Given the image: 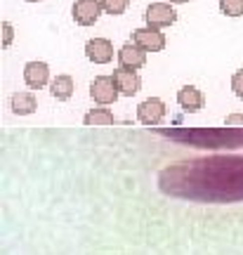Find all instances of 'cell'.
Here are the masks:
<instances>
[{"label": "cell", "mask_w": 243, "mask_h": 255, "mask_svg": "<svg viewBox=\"0 0 243 255\" xmlns=\"http://www.w3.org/2000/svg\"><path fill=\"white\" fill-rule=\"evenodd\" d=\"M165 196L191 203L243 201V156H203L165 165L158 173Z\"/></svg>", "instance_id": "obj_1"}, {"label": "cell", "mask_w": 243, "mask_h": 255, "mask_svg": "<svg viewBox=\"0 0 243 255\" xmlns=\"http://www.w3.org/2000/svg\"><path fill=\"white\" fill-rule=\"evenodd\" d=\"M156 135L168 137L194 149H241L243 128H151Z\"/></svg>", "instance_id": "obj_2"}, {"label": "cell", "mask_w": 243, "mask_h": 255, "mask_svg": "<svg viewBox=\"0 0 243 255\" xmlns=\"http://www.w3.org/2000/svg\"><path fill=\"white\" fill-rule=\"evenodd\" d=\"M118 95H121V90H118L114 76H97V78L90 83V97L97 102V104H102V107L114 104V102L118 100Z\"/></svg>", "instance_id": "obj_3"}, {"label": "cell", "mask_w": 243, "mask_h": 255, "mask_svg": "<svg viewBox=\"0 0 243 255\" xmlns=\"http://www.w3.org/2000/svg\"><path fill=\"white\" fill-rule=\"evenodd\" d=\"M102 0H76L71 7V17L78 26H92L102 14Z\"/></svg>", "instance_id": "obj_4"}, {"label": "cell", "mask_w": 243, "mask_h": 255, "mask_svg": "<svg viewBox=\"0 0 243 255\" xmlns=\"http://www.w3.org/2000/svg\"><path fill=\"white\" fill-rule=\"evenodd\" d=\"M163 119H165V104L158 97H149V100H144L137 107V121L142 126L156 128V126H161Z\"/></svg>", "instance_id": "obj_5"}, {"label": "cell", "mask_w": 243, "mask_h": 255, "mask_svg": "<svg viewBox=\"0 0 243 255\" xmlns=\"http://www.w3.org/2000/svg\"><path fill=\"white\" fill-rule=\"evenodd\" d=\"M144 19H146V26L165 28V26H172V24L177 21V12H175L168 2H151L144 12Z\"/></svg>", "instance_id": "obj_6"}, {"label": "cell", "mask_w": 243, "mask_h": 255, "mask_svg": "<svg viewBox=\"0 0 243 255\" xmlns=\"http://www.w3.org/2000/svg\"><path fill=\"white\" fill-rule=\"evenodd\" d=\"M132 43L139 45L144 52H161L163 47H165V36L161 33V28L144 26V28L132 31Z\"/></svg>", "instance_id": "obj_7"}, {"label": "cell", "mask_w": 243, "mask_h": 255, "mask_svg": "<svg viewBox=\"0 0 243 255\" xmlns=\"http://www.w3.org/2000/svg\"><path fill=\"white\" fill-rule=\"evenodd\" d=\"M146 64V52L135 43H125V45L118 50V69H125V71H137Z\"/></svg>", "instance_id": "obj_8"}, {"label": "cell", "mask_w": 243, "mask_h": 255, "mask_svg": "<svg viewBox=\"0 0 243 255\" xmlns=\"http://www.w3.org/2000/svg\"><path fill=\"white\" fill-rule=\"evenodd\" d=\"M85 57L95 64H109L114 59V45L107 38H92L85 43Z\"/></svg>", "instance_id": "obj_9"}, {"label": "cell", "mask_w": 243, "mask_h": 255, "mask_svg": "<svg viewBox=\"0 0 243 255\" xmlns=\"http://www.w3.org/2000/svg\"><path fill=\"white\" fill-rule=\"evenodd\" d=\"M24 81L31 90L45 88L47 81H50V66L45 62H28L24 66Z\"/></svg>", "instance_id": "obj_10"}, {"label": "cell", "mask_w": 243, "mask_h": 255, "mask_svg": "<svg viewBox=\"0 0 243 255\" xmlns=\"http://www.w3.org/2000/svg\"><path fill=\"white\" fill-rule=\"evenodd\" d=\"M114 81H116L121 95H125V97L137 95V92H139V88H142V78L137 76V71H125V69H118V71H114Z\"/></svg>", "instance_id": "obj_11"}, {"label": "cell", "mask_w": 243, "mask_h": 255, "mask_svg": "<svg viewBox=\"0 0 243 255\" xmlns=\"http://www.w3.org/2000/svg\"><path fill=\"white\" fill-rule=\"evenodd\" d=\"M177 102L184 111L189 114H196V111L203 109V92L194 88V85H184L180 92H177Z\"/></svg>", "instance_id": "obj_12"}, {"label": "cell", "mask_w": 243, "mask_h": 255, "mask_svg": "<svg viewBox=\"0 0 243 255\" xmlns=\"http://www.w3.org/2000/svg\"><path fill=\"white\" fill-rule=\"evenodd\" d=\"M9 107L17 116H28L38 109V100L33 92H14L12 100H9Z\"/></svg>", "instance_id": "obj_13"}, {"label": "cell", "mask_w": 243, "mask_h": 255, "mask_svg": "<svg viewBox=\"0 0 243 255\" xmlns=\"http://www.w3.org/2000/svg\"><path fill=\"white\" fill-rule=\"evenodd\" d=\"M73 90H76V88H73V78H71V76H57V78L50 83V92H52L54 100H59V102L71 100Z\"/></svg>", "instance_id": "obj_14"}, {"label": "cell", "mask_w": 243, "mask_h": 255, "mask_svg": "<svg viewBox=\"0 0 243 255\" xmlns=\"http://www.w3.org/2000/svg\"><path fill=\"white\" fill-rule=\"evenodd\" d=\"M85 126H114V114L109 109H92L83 119Z\"/></svg>", "instance_id": "obj_15"}, {"label": "cell", "mask_w": 243, "mask_h": 255, "mask_svg": "<svg viewBox=\"0 0 243 255\" xmlns=\"http://www.w3.org/2000/svg\"><path fill=\"white\" fill-rule=\"evenodd\" d=\"M220 12L227 14V17H241L243 0H220Z\"/></svg>", "instance_id": "obj_16"}, {"label": "cell", "mask_w": 243, "mask_h": 255, "mask_svg": "<svg viewBox=\"0 0 243 255\" xmlns=\"http://www.w3.org/2000/svg\"><path fill=\"white\" fill-rule=\"evenodd\" d=\"M127 5H130V0H102V7H104V12H107V14H111V17L123 14V12L127 9Z\"/></svg>", "instance_id": "obj_17"}, {"label": "cell", "mask_w": 243, "mask_h": 255, "mask_svg": "<svg viewBox=\"0 0 243 255\" xmlns=\"http://www.w3.org/2000/svg\"><path fill=\"white\" fill-rule=\"evenodd\" d=\"M232 90H234V95L239 100H243V69H239V71L232 76Z\"/></svg>", "instance_id": "obj_18"}, {"label": "cell", "mask_w": 243, "mask_h": 255, "mask_svg": "<svg viewBox=\"0 0 243 255\" xmlns=\"http://www.w3.org/2000/svg\"><path fill=\"white\" fill-rule=\"evenodd\" d=\"M12 38H14V28L9 21H2V47L12 45Z\"/></svg>", "instance_id": "obj_19"}, {"label": "cell", "mask_w": 243, "mask_h": 255, "mask_svg": "<svg viewBox=\"0 0 243 255\" xmlns=\"http://www.w3.org/2000/svg\"><path fill=\"white\" fill-rule=\"evenodd\" d=\"M225 123L227 126H243V114H232V116H227Z\"/></svg>", "instance_id": "obj_20"}, {"label": "cell", "mask_w": 243, "mask_h": 255, "mask_svg": "<svg viewBox=\"0 0 243 255\" xmlns=\"http://www.w3.org/2000/svg\"><path fill=\"white\" fill-rule=\"evenodd\" d=\"M170 2H175V5H184V2H189V0H170Z\"/></svg>", "instance_id": "obj_21"}, {"label": "cell", "mask_w": 243, "mask_h": 255, "mask_svg": "<svg viewBox=\"0 0 243 255\" xmlns=\"http://www.w3.org/2000/svg\"><path fill=\"white\" fill-rule=\"evenodd\" d=\"M28 2H40V0H28Z\"/></svg>", "instance_id": "obj_22"}]
</instances>
